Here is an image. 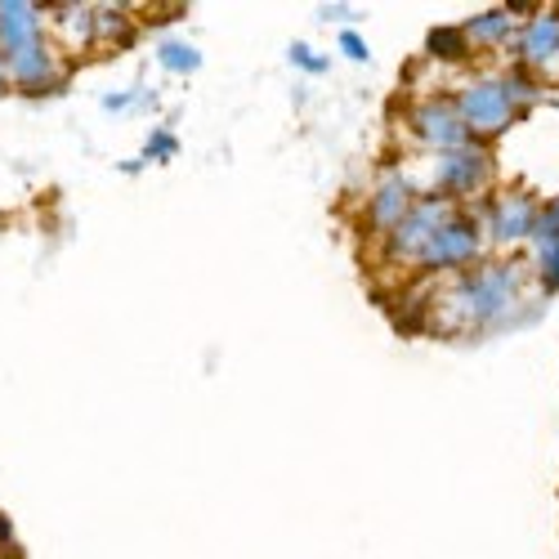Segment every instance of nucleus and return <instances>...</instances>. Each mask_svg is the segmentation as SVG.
Returning a JSON list of instances; mask_svg holds the SVG:
<instances>
[{
    "label": "nucleus",
    "mask_w": 559,
    "mask_h": 559,
    "mask_svg": "<svg viewBox=\"0 0 559 559\" xmlns=\"http://www.w3.org/2000/svg\"><path fill=\"white\" fill-rule=\"evenodd\" d=\"M533 224H537V206L524 193H506L492 206V238L497 242H520L524 233H533Z\"/></svg>",
    "instance_id": "0eeeda50"
},
{
    "label": "nucleus",
    "mask_w": 559,
    "mask_h": 559,
    "mask_svg": "<svg viewBox=\"0 0 559 559\" xmlns=\"http://www.w3.org/2000/svg\"><path fill=\"white\" fill-rule=\"evenodd\" d=\"M452 219V211H448V202L443 198H430V202H421V206H412L399 224H394V238H390V247L394 251H412V255H421L426 247H430V238Z\"/></svg>",
    "instance_id": "7ed1b4c3"
},
{
    "label": "nucleus",
    "mask_w": 559,
    "mask_h": 559,
    "mask_svg": "<svg viewBox=\"0 0 559 559\" xmlns=\"http://www.w3.org/2000/svg\"><path fill=\"white\" fill-rule=\"evenodd\" d=\"M537 269H542V277H546V287L555 292V287H559V242H546V247H542Z\"/></svg>",
    "instance_id": "f8f14e48"
},
{
    "label": "nucleus",
    "mask_w": 559,
    "mask_h": 559,
    "mask_svg": "<svg viewBox=\"0 0 559 559\" xmlns=\"http://www.w3.org/2000/svg\"><path fill=\"white\" fill-rule=\"evenodd\" d=\"M520 269L515 264H488L479 273H471L465 283L452 292V309L456 322H497L506 313V305L520 296Z\"/></svg>",
    "instance_id": "f257e3e1"
},
{
    "label": "nucleus",
    "mask_w": 559,
    "mask_h": 559,
    "mask_svg": "<svg viewBox=\"0 0 559 559\" xmlns=\"http://www.w3.org/2000/svg\"><path fill=\"white\" fill-rule=\"evenodd\" d=\"M520 50H524L528 63H537V68L550 72L559 63V14H542L537 23H528Z\"/></svg>",
    "instance_id": "6e6552de"
},
{
    "label": "nucleus",
    "mask_w": 559,
    "mask_h": 559,
    "mask_svg": "<svg viewBox=\"0 0 559 559\" xmlns=\"http://www.w3.org/2000/svg\"><path fill=\"white\" fill-rule=\"evenodd\" d=\"M407 183L403 179H381L371 193V228H394L407 215Z\"/></svg>",
    "instance_id": "9d476101"
},
{
    "label": "nucleus",
    "mask_w": 559,
    "mask_h": 559,
    "mask_svg": "<svg viewBox=\"0 0 559 559\" xmlns=\"http://www.w3.org/2000/svg\"><path fill=\"white\" fill-rule=\"evenodd\" d=\"M14 559H19V555H14Z\"/></svg>",
    "instance_id": "2eb2a0df"
},
{
    "label": "nucleus",
    "mask_w": 559,
    "mask_h": 559,
    "mask_svg": "<svg viewBox=\"0 0 559 559\" xmlns=\"http://www.w3.org/2000/svg\"><path fill=\"white\" fill-rule=\"evenodd\" d=\"M40 36V10L36 5H19V0H10V5H0V50H14V45Z\"/></svg>",
    "instance_id": "1a4fd4ad"
},
{
    "label": "nucleus",
    "mask_w": 559,
    "mask_h": 559,
    "mask_svg": "<svg viewBox=\"0 0 559 559\" xmlns=\"http://www.w3.org/2000/svg\"><path fill=\"white\" fill-rule=\"evenodd\" d=\"M416 130H421L430 144H439V148H465V121H461V112L456 108H448V104H426V108H416Z\"/></svg>",
    "instance_id": "423d86ee"
},
{
    "label": "nucleus",
    "mask_w": 559,
    "mask_h": 559,
    "mask_svg": "<svg viewBox=\"0 0 559 559\" xmlns=\"http://www.w3.org/2000/svg\"><path fill=\"white\" fill-rule=\"evenodd\" d=\"M0 85H5V59H0Z\"/></svg>",
    "instance_id": "4468645a"
},
{
    "label": "nucleus",
    "mask_w": 559,
    "mask_h": 559,
    "mask_svg": "<svg viewBox=\"0 0 559 559\" xmlns=\"http://www.w3.org/2000/svg\"><path fill=\"white\" fill-rule=\"evenodd\" d=\"M488 179V157L479 148H452L439 153V183L448 193H465V189H479Z\"/></svg>",
    "instance_id": "39448f33"
},
{
    "label": "nucleus",
    "mask_w": 559,
    "mask_h": 559,
    "mask_svg": "<svg viewBox=\"0 0 559 559\" xmlns=\"http://www.w3.org/2000/svg\"><path fill=\"white\" fill-rule=\"evenodd\" d=\"M528 95H533V85H524V76H506V81L488 76L465 90L456 112H461L465 130H501L510 121V112H515V104Z\"/></svg>",
    "instance_id": "f03ea898"
},
{
    "label": "nucleus",
    "mask_w": 559,
    "mask_h": 559,
    "mask_svg": "<svg viewBox=\"0 0 559 559\" xmlns=\"http://www.w3.org/2000/svg\"><path fill=\"white\" fill-rule=\"evenodd\" d=\"M166 63H170V68H198V55H189V50H166Z\"/></svg>",
    "instance_id": "ddd939ff"
},
{
    "label": "nucleus",
    "mask_w": 559,
    "mask_h": 559,
    "mask_svg": "<svg viewBox=\"0 0 559 559\" xmlns=\"http://www.w3.org/2000/svg\"><path fill=\"white\" fill-rule=\"evenodd\" d=\"M479 255V228L471 224V219H448L435 238H430V247L421 251V264H430V269H452V264H465V260H475Z\"/></svg>",
    "instance_id": "20e7f679"
},
{
    "label": "nucleus",
    "mask_w": 559,
    "mask_h": 559,
    "mask_svg": "<svg viewBox=\"0 0 559 559\" xmlns=\"http://www.w3.org/2000/svg\"><path fill=\"white\" fill-rule=\"evenodd\" d=\"M465 50H471V36H465V27H439V32H430V55L461 59Z\"/></svg>",
    "instance_id": "9b49d317"
}]
</instances>
